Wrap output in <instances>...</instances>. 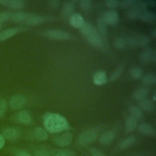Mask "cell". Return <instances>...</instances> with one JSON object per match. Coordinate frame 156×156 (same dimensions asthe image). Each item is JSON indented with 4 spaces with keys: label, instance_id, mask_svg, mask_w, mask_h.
I'll list each match as a JSON object with an SVG mask.
<instances>
[{
    "label": "cell",
    "instance_id": "cell-1",
    "mask_svg": "<svg viewBox=\"0 0 156 156\" xmlns=\"http://www.w3.org/2000/svg\"><path fill=\"white\" fill-rule=\"evenodd\" d=\"M43 124L46 130L51 133H59L69 127L67 120L56 113H46L43 116Z\"/></svg>",
    "mask_w": 156,
    "mask_h": 156
},
{
    "label": "cell",
    "instance_id": "cell-2",
    "mask_svg": "<svg viewBox=\"0 0 156 156\" xmlns=\"http://www.w3.org/2000/svg\"><path fill=\"white\" fill-rule=\"evenodd\" d=\"M80 30L87 41L93 47L101 49L104 46L103 41L94 26L88 22H85Z\"/></svg>",
    "mask_w": 156,
    "mask_h": 156
},
{
    "label": "cell",
    "instance_id": "cell-3",
    "mask_svg": "<svg viewBox=\"0 0 156 156\" xmlns=\"http://www.w3.org/2000/svg\"><path fill=\"white\" fill-rule=\"evenodd\" d=\"M100 132L98 127H91L82 132L76 141V146L77 148L85 147L93 142L98 138Z\"/></svg>",
    "mask_w": 156,
    "mask_h": 156
},
{
    "label": "cell",
    "instance_id": "cell-4",
    "mask_svg": "<svg viewBox=\"0 0 156 156\" xmlns=\"http://www.w3.org/2000/svg\"><path fill=\"white\" fill-rule=\"evenodd\" d=\"M41 35L46 38L55 40H68L71 38V35L69 33L59 29L45 30L42 32Z\"/></svg>",
    "mask_w": 156,
    "mask_h": 156
},
{
    "label": "cell",
    "instance_id": "cell-5",
    "mask_svg": "<svg viewBox=\"0 0 156 156\" xmlns=\"http://www.w3.org/2000/svg\"><path fill=\"white\" fill-rule=\"evenodd\" d=\"M73 136V133L71 132L66 131L55 135L52 138V141L58 146L65 147L71 143Z\"/></svg>",
    "mask_w": 156,
    "mask_h": 156
},
{
    "label": "cell",
    "instance_id": "cell-6",
    "mask_svg": "<svg viewBox=\"0 0 156 156\" xmlns=\"http://www.w3.org/2000/svg\"><path fill=\"white\" fill-rule=\"evenodd\" d=\"M1 134L5 140L13 142L17 141L20 138L21 132L18 128L10 126L3 129Z\"/></svg>",
    "mask_w": 156,
    "mask_h": 156
},
{
    "label": "cell",
    "instance_id": "cell-7",
    "mask_svg": "<svg viewBox=\"0 0 156 156\" xmlns=\"http://www.w3.org/2000/svg\"><path fill=\"white\" fill-rule=\"evenodd\" d=\"M26 103L25 97L21 94H15L12 96L9 102V107L13 110H19L24 107Z\"/></svg>",
    "mask_w": 156,
    "mask_h": 156
},
{
    "label": "cell",
    "instance_id": "cell-8",
    "mask_svg": "<svg viewBox=\"0 0 156 156\" xmlns=\"http://www.w3.org/2000/svg\"><path fill=\"white\" fill-rule=\"evenodd\" d=\"M13 120L23 125H30L32 122V116L29 112L21 110L16 113L13 118Z\"/></svg>",
    "mask_w": 156,
    "mask_h": 156
},
{
    "label": "cell",
    "instance_id": "cell-9",
    "mask_svg": "<svg viewBox=\"0 0 156 156\" xmlns=\"http://www.w3.org/2000/svg\"><path fill=\"white\" fill-rule=\"evenodd\" d=\"M102 18L106 24L110 26L116 25L119 20V14L115 10H108L105 12Z\"/></svg>",
    "mask_w": 156,
    "mask_h": 156
},
{
    "label": "cell",
    "instance_id": "cell-10",
    "mask_svg": "<svg viewBox=\"0 0 156 156\" xmlns=\"http://www.w3.org/2000/svg\"><path fill=\"white\" fill-rule=\"evenodd\" d=\"M52 20V18L51 17L33 14L30 17H29L25 21V23L29 26H37V25L40 24L45 21H48Z\"/></svg>",
    "mask_w": 156,
    "mask_h": 156
},
{
    "label": "cell",
    "instance_id": "cell-11",
    "mask_svg": "<svg viewBox=\"0 0 156 156\" xmlns=\"http://www.w3.org/2000/svg\"><path fill=\"white\" fill-rule=\"evenodd\" d=\"M97 26L98 29L97 30L103 41L104 44L106 43L107 41V24L104 23L102 20V16H100L97 20Z\"/></svg>",
    "mask_w": 156,
    "mask_h": 156
},
{
    "label": "cell",
    "instance_id": "cell-12",
    "mask_svg": "<svg viewBox=\"0 0 156 156\" xmlns=\"http://www.w3.org/2000/svg\"><path fill=\"white\" fill-rule=\"evenodd\" d=\"M69 22L72 27L77 29H80L85 21L83 17L80 14L74 13L69 16Z\"/></svg>",
    "mask_w": 156,
    "mask_h": 156
},
{
    "label": "cell",
    "instance_id": "cell-13",
    "mask_svg": "<svg viewBox=\"0 0 156 156\" xmlns=\"http://www.w3.org/2000/svg\"><path fill=\"white\" fill-rule=\"evenodd\" d=\"M31 136L38 141H46L48 138V135L46 130L41 127L35 128L31 132Z\"/></svg>",
    "mask_w": 156,
    "mask_h": 156
},
{
    "label": "cell",
    "instance_id": "cell-14",
    "mask_svg": "<svg viewBox=\"0 0 156 156\" xmlns=\"http://www.w3.org/2000/svg\"><path fill=\"white\" fill-rule=\"evenodd\" d=\"M0 4L14 10L21 9L25 5L24 2L21 0H0Z\"/></svg>",
    "mask_w": 156,
    "mask_h": 156
},
{
    "label": "cell",
    "instance_id": "cell-15",
    "mask_svg": "<svg viewBox=\"0 0 156 156\" xmlns=\"http://www.w3.org/2000/svg\"><path fill=\"white\" fill-rule=\"evenodd\" d=\"M77 2L76 1H65L62 7V16L66 17L71 15L73 13V11L75 9V4Z\"/></svg>",
    "mask_w": 156,
    "mask_h": 156
},
{
    "label": "cell",
    "instance_id": "cell-16",
    "mask_svg": "<svg viewBox=\"0 0 156 156\" xmlns=\"http://www.w3.org/2000/svg\"><path fill=\"white\" fill-rule=\"evenodd\" d=\"M138 129L139 132L143 135L149 136H154L155 135V129L149 123L141 122L138 126Z\"/></svg>",
    "mask_w": 156,
    "mask_h": 156
},
{
    "label": "cell",
    "instance_id": "cell-17",
    "mask_svg": "<svg viewBox=\"0 0 156 156\" xmlns=\"http://www.w3.org/2000/svg\"><path fill=\"white\" fill-rule=\"evenodd\" d=\"M115 137V132L112 130L104 132L99 137V142L104 145H107L112 142Z\"/></svg>",
    "mask_w": 156,
    "mask_h": 156
},
{
    "label": "cell",
    "instance_id": "cell-18",
    "mask_svg": "<svg viewBox=\"0 0 156 156\" xmlns=\"http://www.w3.org/2000/svg\"><path fill=\"white\" fill-rule=\"evenodd\" d=\"M94 84L98 86H101L105 84L107 81V74L104 71H98L96 72L92 78Z\"/></svg>",
    "mask_w": 156,
    "mask_h": 156
},
{
    "label": "cell",
    "instance_id": "cell-19",
    "mask_svg": "<svg viewBox=\"0 0 156 156\" xmlns=\"http://www.w3.org/2000/svg\"><path fill=\"white\" fill-rule=\"evenodd\" d=\"M138 107L141 110H144L147 112H152L155 110L154 102L152 100L147 98L138 101Z\"/></svg>",
    "mask_w": 156,
    "mask_h": 156
},
{
    "label": "cell",
    "instance_id": "cell-20",
    "mask_svg": "<svg viewBox=\"0 0 156 156\" xmlns=\"http://www.w3.org/2000/svg\"><path fill=\"white\" fill-rule=\"evenodd\" d=\"M149 93V89L147 87H142L138 88L133 93V98L135 101H140L147 98Z\"/></svg>",
    "mask_w": 156,
    "mask_h": 156
},
{
    "label": "cell",
    "instance_id": "cell-21",
    "mask_svg": "<svg viewBox=\"0 0 156 156\" xmlns=\"http://www.w3.org/2000/svg\"><path fill=\"white\" fill-rule=\"evenodd\" d=\"M154 51L150 47H146L144 50L141 51L140 54L139 58L141 62L143 63H147L151 61V58L153 54Z\"/></svg>",
    "mask_w": 156,
    "mask_h": 156
},
{
    "label": "cell",
    "instance_id": "cell-22",
    "mask_svg": "<svg viewBox=\"0 0 156 156\" xmlns=\"http://www.w3.org/2000/svg\"><path fill=\"white\" fill-rule=\"evenodd\" d=\"M4 152L12 156H32L27 151L18 147H9Z\"/></svg>",
    "mask_w": 156,
    "mask_h": 156
},
{
    "label": "cell",
    "instance_id": "cell-23",
    "mask_svg": "<svg viewBox=\"0 0 156 156\" xmlns=\"http://www.w3.org/2000/svg\"><path fill=\"white\" fill-rule=\"evenodd\" d=\"M33 14L26 12H17L14 13H12L11 19L12 21L20 23L26 21L29 17H30Z\"/></svg>",
    "mask_w": 156,
    "mask_h": 156
},
{
    "label": "cell",
    "instance_id": "cell-24",
    "mask_svg": "<svg viewBox=\"0 0 156 156\" xmlns=\"http://www.w3.org/2000/svg\"><path fill=\"white\" fill-rule=\"evenodd\" d=\"M20 29L18 27H12L4 30L0 32V40L4 41L6 40L13 36L15 35L19 32Z\"/></svg>",
    "mask_w": 156,
    "mask_h": 156
},
{
    "label": "cell",
    "instance_id": "cell-25",
    "mask_svg": "<svg viewBox=\"0 0 156 156\" xmlns=\"http://www.w3.org/2000/svg\"><path fill=\"white\" fill-rule=\"evenodd\" d=\"M138 120L131 115L127 117L125 120V130L127 132H133L137 127Z\"/></svg>",
    "mask_w": 156,
    "mask_h": 156
},
{
    "label": "cell",
    "instance_id": "cell-26",
    "mask_svg": "<svg viewBox=\"0 0 156 156\" xmlns=\"http://www.w3.org/2000/svg\"><path fill=\"white\" fill-rule=\"evenodd\" d=\"M136 142V138L134 136H129L123 140H122L119 144H118V147L120 150H124L127 149L132 146H133Z\"/></svg>",
    "mask_w": 156,
    "mask_h": 156
},
{
    "label": "cell",
    "instance_id": "cell-27",
    "mask_svg": "<svg viewBox=\"0 0 156 156\" xmlns=\"http://www.w3.org/2000/svg\"><path fill=\"white\" fill-rule=\"evenodd\" d=\"M141 82L145 87L152 86L156 83V76L154 73H149L141 77Z\"/></svg>",
    "mask_w": 156,
    "mask_h": 156
},
{
    "label": "cell",
    "instance_id": "cell-28",
    "mask_svg": "<svg viewBox=\"0 0 156 156\" xmlns=\"http://www.w3.org/2000/svg\"><path fill=\"white\" fill-rule=\"evenodd\" d=\"M129 112L130 114V115L135 118H136L137 120H141L143 119L144 114L143 111L136 105H132L129 107Z\"/></svg>",
    "mask_w": 156,
    "mask_h": 156
},
{
    "label": "cell",
    "instance_id": "cell-29",
    "mask_svg": "<svg viewBox=\"0 0 156 156\" xmlns=\"http://www.w3.org/2000/svg\"><path fill=\"white\" fill-rule=\"evenodd\" d=\"M155 18L156 16L155 13L149 10L143 12L140 16V19L146 23H152L155 20Z\"/></svg>",
    "mask_w": 156,
    "mask_h": 156
},
{
    "label": "cell",
    "instance_id": "cell-30",
    "mask_svg": "<svg viewBox=\"0 0 156 156\" xmlns=\"http://www.w3.org/2000/svg\"><path fill=\"white\" fill-rule=\"evenodd\" d=\"M126 64L125 63H122L121 65L118 66V67L111 74L110 76V81H115L122 74L124 68H125Z\"/></svg>",
    "mask_w": 156,
    "mask_h": 156
},
{
    "label": "cell",
    "instance_id": "cell-31",
    "mask_svg": "<svg viewBox=\"0 0 156 156\" xmlns=\"http://www.w3.org/2000/svg\"><path fill=\"white\" fill-rule=\"evenodd\" d=\"M135 36L136 37L138 47H141V48L147 47L150 42V39L147 36L144 34H139Z\"/></svg>",
    "mask_w": 156,
    "mask_h": 156
},
{
    "label": "cell",
    "instance_id": "cell-32",
    "mask_svg": "<svg viewBox=\"0 0 156 156\" xmlns=\"http://www.w3.org/2000/svg\"><path fill=\"white\" fill-rule=\"evenodd\" d=\"M142 12H143L141 10L134 5L129 9L127 12V16L131 20H135L136 18H140Z\"/></svg>",
    "mask_w": 156,
    "mask_h": 156
},
{
    "label": "cell",
    "instance_id": "cell-33",
    "mask_svg": "<svg viewBox=\"0 0 156 156\" xmlns=\"http://www.w3.org/2000/svg\"><path fill=\"white\" fill-rule=\"evenodd\" d=\"M130 76L134 80H138L143 77V70L140 67L134 66L130 70Z\"/></svg>",
    "mask_w": 156,
    "mask_h": 156
},
{
    "label": "cell",
    "instance_id": "cell-34",
    "mask_svg": "<svg viewBox=\"0 0 156 156\" xmlns=\"http://www.w3.org/2000/svg\"><path fill=\"white\" fill-rule=\"evenodd\" d=\"M113 46L116 49H122L127 46L126 40L122 37L116 38L114 41Z\"/></svg>",
    "mask_w": 156,
    "mask_h": 156
},
{
    "label": "cell",
    "instance_id": "cell-35",
    "mask_svg": "<svg viewBox=\"0 0 156 156\" xmlns=\"http://www.w3.org/2000/svg\"><path fill=\"white\" fill-rule=\"evenodd\" d=\"M79 5L81 10L87 12L91 9L92 2L90 0H80L79 1Z\"/></svg>",
    "mask_w": 156,
    "mask_h": 156
},
{
    "label": "cell",
    "instance_id": "cell-36",
    "mask_svg": "<svg viewBox=\"0 0 156 156\" xmlns=\"http://www.w3.org/2000/svg\"><path fill=\"white\" fill-rule=\"evenodd\" d=\"M136 0H122L119 1V6L121 8H130L135 5Z\"/></svg>",
    "mask_w": 156,
    "mask_h": 156
},
{
    "label": "cell",
    "instance_id": "cell-37",
    "mask_svg": "<svg viewBox=\"0 0 156 156\" xmlns=\"http://www.w3.org/2000/svg\"><path fill=\"white\" fill-rule=\"evenodd\" d=\"M126 43L127 45H128L131 48L135 49L138 47L136 36H130L128 37L126 40Z\"/></svg>",
    "mask_w": 156,
    "mask_h": 156
},
{
    "label": "cell",
    "instance_id": "cell-38",
    "mask_svg": "<svg viewBox=\"0 0 156 156\" xmlns=\"http://www.w3.org/2000/svg\"><path fill=\"white\" fill-rule=\"evenodd\" d=\"M135 6H136L137 8H138L140 10H141L142 12L147 10V2L146 1L140 0V1H136Z\"/></svg>",
    "mask_w": 156,
    "mask_h": 156
},
{
    "label": "cell",
    "instance_id": "cell-39",
    "mask_svg": "<svg viewBox=\"0 0 156 156\" xmlns=\"http://www.w3.org/2000/svg\"><path fill=\"white\" fill-rule=\"evenodd\" d=\"M105 4L110 10H114L119 6V1L117 0H107L105 1Z\"/></svg>",
    "mask_w": 156,
    "mask_h": 156
},
{
    "label": "cell",
    "instance_id": "cell-40",
    "mask_svg": "<svg viewBox=\"0 0 156 156\" xmlns=\"http://www.w3.org/2000/svg\"><path fill=\"white\" fill-rule=\"evenodd\" d=\"M7 108V102L4 99L0 100V120L4 115Z\"/></svg>",
    "mask_w": 156,
    "mask_h": 156
},
{
    "label": "cell",
    "instance_id": "cell-41",
    "mask_svg": "<svg viewBox=\"0 0 156 156\" xmlns=\"http://www.w3.org/2000/svg\"><path fill=\"white\" fill-rule=\"evenodd\" d=\"M12 13L10 12H2L0 13V24L1 23L5 22L11 18Z\"/></svg>",
    "mask_w": 156,
    "mask_h": 156
},
{
    "label": "cell",
    "instance_id": "cell-42",
    "mask_svg": "<svg viewBox=\"0 0 156 156\" xmlns=\"http://www.w3.org/2000/svg\"><path fill=\"white\" fill-rule=\"evenodd\" d=\"M54 156H74V153L69 150H59Z\"/></svg>",
    "mask_w": 156,
    "mask_h": 156
},
{
    "label": "cell",
    "instance_id": "cell-43",
    "mask_svg": "<svg viewBox=\"0 0 156 156\" xmlns=\"http://www.w3.org/2000/svg\"><path fill=\"white\" fill-rule=\"evenodd\" d=\"M89 152L91 156H106L101 151L95 147L90 148Z\"/></svg>",
    "mask_w": 156,
    "mask_h": 156
},
{
    "label": "cell",
    "instance_id": "cell-44",
    "mask_svg": "<svg viewBox=\"0 0 156 156\" xmlns=\"http://www.w3.org/2000/svg\"><path fill=\"white\" fill-rule=\"evenodd\" d=\"M34 156H50V154L46 150L38 149L34 152Z\"/></svg>",
    "mask_w": 156,
    "mask_h": 156
},
{
    "label": "cell",
    "instance_id": "cell-45",
    "mask_svg": "<svg viewBox=\"0 0 156 156\" xmlns=\"http://www.w3.org/2000/svg\"><path fill=\"white\" fill-rule=\"evenodd\" d=\"M60 4L59 0H52L49 2V6L52 9H57Z\"/></svg>",
    "mask_w": 156,
    "mask_h": 156
},
{
    "label": "cell",
    "instance_id": "cell-46",
    "mask_svg": "<svg viewBox=\"0 0 156 156\" xmlns=\"http://www.w3.org/2000/svg\"><path fill=\"white\" fill-rule=\"evenodd\" d=\"M5 143V140L4 139L2 134L0 133V150H1L4 147Z\"/></svg>",
    "mask_w": 156,
    "mask_h": 156
},
{
    "label": "cell",
    "instance_id": "cell-47",
    "mask_svg": "<svg viewBox=\"0 0 156 156\" xmlns=\"http://www.w3.org/2000/svg\"><path fill=\"white\" fill-rule=\"evenodd\" d=\"M151 62H152L154 63L156 62V54H155V51H154V52H153V54H152V56L151 58Z\"/></svg>",
    "mask_w": 156,
    "mask_h": 156
},
{
    "label": "cell",
    "instance_id": "cell-48",
    "mask_svg": "<svg viewBox=\"0 0 156 156\" xmlns=\"http://www.w3.org/2000/svg\"><path fill=\"white\" fill-rule=\"evenodd\" d=\"M152 35H153L154 38H155V37H156V30H155V29L152 30Z\"/></svg>",
    "mask_w": 156,
    "mask_h": 156
},
{
    "label": "cell",
    "instance_id": "cell-49",
    "mask_svg": "<svg viewBox=\"0 0 156 156\" xmlns=\"http://www.w3.org/2000/svg\"><path fill=\"white\" fill-rule=\"evenodd\" d=\"M1 27H2V25L0 24V30H1Z\"/></svg>",
    "mask_w": 156,
    "mask_h": 156
}]
</instances>
